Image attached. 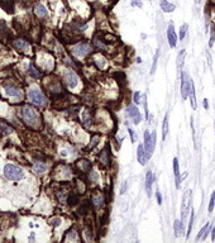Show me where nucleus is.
Segmentation results:
<instances>
[{
  "label": "nucleus",
  "instance_id": "obj_26",
  "mask_svg": "<svg viewBox=\"0 0 215 243\" xmlns=\"http://www.w3.org/2000/svg\"><path fill=\"white\" fill-rule=\"evenodd\" d=\"M33 170H34L35 174H43V172H46L47 165H45V163H42V162H37L33 167Z\"/></svg>",
  "mask_w": 215,
  "mask_h": 243
},
{
  "label": "nucleus",
  "instance_id": "obj_11",
  "mask_svg": "<svg viewBox=\"0 0 215 243\" xmlns=\"http://www.w3.org/2000/svg\"><path fill=\"white\" fill-rule=\"evenodd\" d=\"M167 39H168V43H170V47H176V43H177V35H176V32H175V28H174V24H170L168 26V29H167Z\"/></svg>",
  "mask_w": 215,
  "mask_h": 243
},
{
  "label": "nucleus",
  "instance_id": "obj_10",
  "mask_svg": "<svg viewBox=\"0 0 215 243\" xmlns=\"http://www.w3.org/2000/svg\"><path fill=\"white\" fill-rule=\"evenodd\" d=\"M174 175H175V186L179 190L181 187V174H180V166H179V160L174 158Z\"/></svg>",
  "mask_w": 215,
  "mask_h": 243
},
{
  "label": "nucleus",
  "instance_id": "obj_12",
  "mask_svg": "<svg viewBox=\"0 0 215 243\" xmlns=\"http://www.w3.org/2000/svg\"><path fill=\"white\" fill-rule=\"evenodd\" d=\"M4 90H5V93H7V95H9V96H14V98L19 99V100L23 98L22 91H20L19 89L14 88V86H10V85H5V86H4Z\"/></svg>",
  "mask_w": 215,
  "mask_h": 243
},
{
  "label": "nucleus",
  "instance_id": "obj_4",
  "mask_svg": "<svg viewBox=\"0 0 215 243\" xmlns=\"http://www.w3.org/2000/svg\"><path fill=\"white\" fill-rule=\"evenodd\" d=\"M4 175L5 177L11 180V181H19L24 177V172L22 171V168L17 167L14 165H7L4 167Z\"/></svg>",
  "mask_w": 215,
  "mask_h": 243
},
{
  "label": "nucleus",
  "instance_id": "obj_8",
  "mask_svg": "<svg viewBox=\"0 0 215 243\" xmlns=\"http://www.w3.org/2000/svg\"><path fill=\"white\" fill-rule=\"evenodd\" d=\"M127 113H128V117L132 118L134 124H139L140 122H142V119H143L142 115H140V113H139V110H138V108L136 105H133V104H131L128 106Z\"/></svg>",
  "mask_w": 215,
  "mask_h": 243
},
{
  "label": "nucleus",
  "instance_id": "obj_43",
  "mask_svg": "<svg viewBox=\"0 0 215 243\" xmlns=\"http://www.w3.org/2000/svg\"><path fill=\"white\" fill-rule=\"evenodd\" d=\"M127 186H128V182H123L121 189H120V194H124V192H125V190H127Z\"/></svg>",
  "mask_w": 215,
  "mask_h": 243
},
{
  "label": "nucleus",
  "instance_id": "obj_24",
  "mask_svg": "<svg viewBox=\"0 0 215 243\" xmlns=\"http://www.w3.org/2000/svg\"><path fill=\"white\" fill-rule=\"evenodd\" d=\"M94 45L97 47V50H100V51H105V52H108L109 51V46L108 45H104L103 43V41L100 39V38H94Z\"/></svg>",
  "mask_w": 215,
  "mask_h": 243
},
{
  "label": "nucleus",
  "instance_id": "obj_29",
  "mask_svg": "<svg viewBox=\"0 0 215 243\" xmlns=\"http://www.w3.org/2000/svg\"><path fill=\"white\" fill-rule=\"evenodd\" d=\"M84 124H85V127H90V124H91V114H90V112L89 110H85L84 112Z\"/></svg>",
  "mask_w": 215,
  "mask_h": 243
},
{
  "label": "nucleus",
  "instance_id": "obj_35",
  "mask_svg": "<svg viewBox=\"0 0 215 243\" xmlns=\"http://www.w3.org/2000/svg\"><path fill=\"white\" fill-rule=\"evenodd\" d=\"M209 226H210V223H209V222H207V223L205 224V226H204V227H202V228L200 229V232L198 233V235H196V241H199V239H201V235H202V234H204V232H205V229H206V228H207Z\"/></svg>",
  "mask_w": 215,
  "mask_h": 243
},
{
  "label": "nucleus",
  "instance_id": "obj_45",
  "mask_svg": "<svg viewBox=\"0 0 215 243\" xmlns=\"http://www.w3.org/2000/svg\"><path fill=\"white\" fill-rule=\"evenodd\" d=\"M53 226H60V224H61V219H60V218H57V219H54L53 220Z\"/></svg>",
  "mask_w": 215,
  "mask_h": 243
},
{
  "label": "nucleus",
  "instance_id": "obj_7",
  "mask_svg": "<svg viewBox=\"0 0 215 243\" xmlns=\"http://www.w3.org/2000/svg\"><path fill=\"white\" fill-rule=\"evenodd\" d=\"M191 77L189 76V74L186 72H181V96L183 100L187 99L189 96V91H190V85H191Z\"/></svg>",
  "mask_w": 215,
  "mask_h": 243
},
{
  "label": "nucleus",
  "instance_id": "obj_30",
  "mask_svg": "<svg viewBox=\"0 0 215 243\" xmlns=\"http://www.w3.org/2000/svg\"><path fill=\"white\" fill-rule=\"evenodd\" d=\"M158 56H159V50H157L155 57H153V63H152V67H151V75H153L156 72V67H157V61H158Z\"/></svg>",
  "mask_w": 215,
  "mask_h": 243
},
{
  "label": "nucleus",
  "instance_id": "obj_48",
  "mask_svg": "<svg viewBox=\"0 0 215 243\" xmlns=\"http://www.w3.org/2000/svg\"><path fill=\"white\" fill-rule=\"evenodd\" d=\"M200 3V0H195V4H199Z\"/></svg>",
  "mask_w": 215,
  "mask_h": 243
},
{
  "label": "nucleus",
  "instance_id": "obj_47",
  "mask_svg": "<svg viewBox=\"0 0 215 243\" xmlns=\"http://www.w3.org/2000/svg\"><path fill=\"white\" fill-rule=\"evenodd\" d=\"M204 109H209V103H207V99H204Z\"/></svg>",
  "mask_w": 215,
  "mask_h": 243
},
{
  "label": "nucleus",
  "instance_id": "obj_6",
  "mask_svg": "<svg viewBox=\"0 0 215 243\" xmlns=\"http://www.w3.org/2000/svg\"><path fill=\"white\" fill-rule=\"evenodd\" d=\"M91 52H93V48H91V46L89 43H78L77 46L72 48V53L78 58H84L88 54H90Z\"/></svg>",
  "mask_w": 215,
  "mask_h": 243
},
{
  "label": "nucleus",
  "instance_id": "obj_38",
  "mask_svg": "<svg viewBox=\"0 0 215 243\" xmlns=\"http://www.w3.org/2000/svg\"><path fill=\"white\" fill-rule=\"evenodd\" d=\"M128 132H129V134H131V141L134 143L136 142V134H134V131L131 128V127H128Z\"/></svg>",
  "mask_w": 215,
  "mask_h": 243
},
{
  "label": "nucleus",
  "instance_id": "obj_17",
  "mask_svg": "<svg viewBox=\"0 0 215 243\" xmlns=\"http://www.w3.org/2000/svg\"><path fill=\"white\" fill-rule=\"evenodd\" d=\"M189 98H190V104H191V108L195 109L198 108V104H196V95H195V85L191 81V85H190V91H189Z\"/></svg>",
  "mask_w": 215,
  "mask_h": 243
},
{
  "label": "nucleus",
  "instance_id": "obj_33",
  "mask_svg": "<svg viewBox=\"0 0 215 243\" xmlns=\"http://www.w3.org/2000/svg\"><path fill=\"white\" fill-rule=\"evenodd\" d=\"M191 131H192V139H194V146H195V149H198V143H196V132H195V125H194V118L191 117Z\"/></svg>",
  "mask_w": 215,
  "mask_h": 243
},
{
  "label": "nucleus",
  "instance_id": "obj_22",
  "mask_svg": "<svg viewBox=\"0 0 215 243\" xmlns=\"http://www.w3.org/2000/svg\"><path fill=\"white\" fill-rule=\"evenodd\" d=\"M185 57H186V51L185 50H181L177 54V69L179 71L182 70L183 67V63H185Z\"/></svg>",
  "mask_w": 215,
  "mask_h": 243
},
{
  "label": "nucleus",
  "instance_id": "obj_46",
  "mask_svg": "<svg viewBox=\"0 0 215 243\" xmlns=\"http://www.w3.org/2000/svg\"><path fill=\"white\" fill-rule=\"evenodd\" d=\"M210 233H211V239L214 241L215 239V227H213V229L210 230Z\"/></svg>",
  "mask_w": 215,
  "mask_h": 243
},
{
  "label": "nucleus",
  "instance_id": "obj_9",
  "mask_svg": "<svg viewBox=\"0 0 215 243\" xmlns=\"http://www.w3.org/2000/svg\"><path fill=\"white\" fill-rule=\"evenodd\" d=\"M65 82H66V85H67V86H69L70 89H73V88L77 86V84H78V77H77V75H76L73 71L67 70V71L65 72Z\"/></svg>",
  "mask_w": 215,
  "mask_h": 243
},
{
  "label": "nucleus",
  "instance_id": "obj_25",
  "mask_svg": "<svg viewBox=\"0 0 215 243\" xmlns=\"http://www.w3.org/2000/svg\"><path fill=\"white\" fill-rule=\"evenodd\" d=\"M28 74L32 76V77H34V78H39V77H42V74L38 71V70H35L34 69V65L33 63H30L29 65V69H28Z\"/></svg>",
  "mask_w": 215,
  "mask_h": 243
},
{
  "label": "nucleus",
  "instance_id": "obj_36",
  "mask_svg": "<svg viewBox=\"0 0 215 243\" xmlns=\"http://www.w3.org/2000/svg\"><path fill=\"white\" fill-rule=\"evenodd\" d=\"M97 143H99V136H94V137H93V139H91V143H90V146L88 147V149L94 148V146H96Z\"/></svg>",
  "mask_w": 215,
  "mask_h": 243
},
{
  "label": "nucleus",
  "instance_id": "obj_19",
  "mask_svg": "<svg viewBox=\"0 0 215 243\" xmlns=\"http://www.w3.org/2000/svg\"><path fill=\"white\" fill-rule=\"evenodd\" d=\"M14 47L17 48V50H19L20 52H27V51H29V45H28V42L24 41V39H17V41L14 42Z\"/></svg>",
  "mask_w": 215,
  "mask_h": 243
},
{
  "label": "nucleus",
  "instance_id": "obj_39",
  "mask_svg": "<svg viewBox=\"0 0 215 243\" xmlns=\"http://www.w3.org/2000/svg\"><path fill=\"white\" fill-rule=\"evenodd\" d=\"M133 99H134V103H136V104H138V105H139V103H140V94L138 93V91H137V93H134V96H133Z\"/></svg>",
  "mask_w": 215,
  "mask_h": 243
},
{
  "label": "nucleus",
  "instance_id": "obj_28",
  "mask_svg": "<svg viewBox=\"0 0 215 243\" xmlns=\"http://www.w3.org/2000/svg\"><path fill=\"white\" fill-rule=\"evenodd\" d=\"M78 165L81 166V170H82L84 172L90 171V168H91V163H90V161H88V160H81V161H78Z\"/></svg>",
  "mask_w": 215,
  "mask_h": 243
},
{
  "label": "nucleus",
  "instance_id": "obj_3",
  "mask_svg": "<svg viewBox=\"0 0 215 243\" xmlns=\"http://www.w3.org/2000/svg\"><path fill=\"white\" fill-rule=\"evenodd\" d=\"M191 201H192V191L186 190L182 196V205H181V220L185 223L187 218V213L191 210Z\"/></svg>",
  "mask_w": 215,
  "mask_h": 243
},
{
  "label": "nucleus",
  "instance_id": "obj_23",
  "mask_svg": "<svg viewBox=\"0 0 215 243\" xmlns=\"http://www.w3.org/2000/svg\"><path fill=\"white\" fill-rule=\"evenodd\" d=\"M170 131V125H168V114L164 115V119H163V125H162V139L164 141L166 137H167V133Z\"/></svg>",
  "mask_w": 215,
  "mask_h": 243
},
{
  "label": "nucleus",
  "instance_id": "obj_14",
  "mask_svg": "<svg viewBox=\"0 0 215 243\" xmlns=\"http://www.w3.org/2000/svg\"><path fill=\"white\" fill-rule=\"evenodd\" d=\"M91 201H93V205L95 206V208L100 209L101 206L104 205V203H105V199H104V196L101 195L100 192H95L93 198H91Z\"/></svg>",
  "mask_w": 215,
  "mask_h": 243
},
{
  "label": "nucleus",
  "instance_id": "obj_31",
  "mask_svg": "<svg viewBox=\"0 0 215 243\" xmlns=\"http://www.w3.org/2000/svg\"><path fill=\"white\" fill-rule=\"evenodd\" d=\"M187 29H189V26L187 24H182L181 28H180V34H179V39L182 41L183 38H185V35L187 33Z\"/></svg>",
  "mask_w": 215,
  "mask_h": 243
},
{
  "label": "nucleus",
  "instance_id": "obj_18",
  "mask_svg": "<svg viewBox=\"0 0 215 243\" xmlns=\"http://www.w3.org/2000/svg\"><path fill=\"white\" fill-rule=\"evenodd\" d=\"M159 5H161V9L164 11V13H172V11L176 9V5L167 2V0H161V2H159Z\"/></svg>",
  "mask_w": 215,
  "mask_h": 243
},
{
  "label": "nucleus",
  "instance_id": "obj_20",
  "mask_svg": "<svg viewBox=\"0 0 215 243\" xmlns=\"http://www.w3.org/2000/svg\"><path fill=\"white\" fill-rule=\"evenodd\" d=\"M34 13H35L37 17H39V18H46V17L48 15V11H47L46 7H45L43 4H41V3L35 5V10H34Z\"/></svg>",
  "mask_w": 215,
  "mask_h": 243
},
{
  "label": "nucleus",
  "instance_id": "obj_34",
  "mask_svg": "<svg viewBox=\"0 0 215 243\" xmlns=\"http://www.w3.org/2000/svg\"><path fill=\"white\" fill-rule=\"evenodd\" d=\"M0 132H3V133H11V132H13V128L9 127V125H7L5 123H0Z\"/></svg>",
  "mask_w": 215,
  "mask_h": 243
},
{
  "label": "nucleus",
  "instance_id": "obj_13",
  "mask_svg": "<svg viewBox=\"0 0 215 243\" xmlns=\"http://www.w3.org/2000/svg\"><path fill=\"white\" fill-rule=\"evenodd\" d=\"M153 180H155V177H153V174L152 171H147L146 174V191H147V195H148V198H151L152 195V184H153Z\"/></svg>",
  "mask_w": 215,
  "mask_h": 243
},
{
  "label": "nucleus",
  "instance_id": "obj_37",
  "mask_svg": "<svg viewBox=\"0 0 215 243\" xmlns=\"http://www.w3.org/2000/svg\"><path fill=\"white\" fill-rule=\"evenodd\" d=\"M156 199H157L158 205H161V204H162V195H161V191H159L158 189H157V191H156Z\"/></svg>",
  "mask_w": 215,
  "mask_h": 243
},
{
  "label": "nucleus",
  "instance_id": "obj_5",
  "mask_svg": "<svg viewBox=\"0 0 215 243\" xmlns=\"http://www.w3.org/2000/svg\"><path fill=\"white\" fill-rule=\"evenodd\" d=\"M28 98H29V100L32 101L33 104H35L37 106H45V105L47 104L46 96L43 95L42 91H39L38 89H32V90H29Z\"/></svg>",
  "mask_w": 215,
  "mask_h": 243
},
{
  "label": "nucleus",
  "instance_id": "obj_40",
  "mask_svg": "<svg viewBox=\"0 0 215 243\" xmlns=\"http://www.w3.org/2000/svg\"><path fill=\"white\" fill-rule=\"evenodd\" d=\"M132 7H139V8H142V0H132Z\"/></svg>",
  "mask_w": 215,
  "mask_h": 243
},
{
  "label": "nucleus",
  "instance_id": "obj_2",
  "mask_svg": "<svg viewBox=\"0 0 215 243\" xmlns=\"http://www.w3.org/2000/svg\"><path fill=\"white\" fill-rule=\"evenodd\" d=\"M156 132H152L149 133L148 131L144 132V149H146V156H147V160H149L152 155H153V151H155L156 147Z\"/></svg>",
  "mask_w": 215,
  "mask_h": 243
},
{
  "label": "nucleus",
  "instance_id": "obj_32",
  "mask_svg": "<svg viewBox=\"0 0 215 243\" xmlns=\"http://www.w3.org/2000/svg\"><path fill=\"white\" fill-rule=\"evenodd\" d=\"M214 206H215V191L211 194V196H210V201H209L207 211H209V213H213V210H214Z\"/></svg>",
  "mask_w": 215,
  "mask_h": 243
},
{
  "label": "nucleus",
  "instance_id": "obj_1",
  "mask_svg": "<svg viewBox=\"0 0 215 243\" xmlns=\"http://www.w3.org/2000/svg\"><path fill=\"white\" fill-rule=\"evenodd\" d=\"M20 112H22V118L24 122H26V124H28L29 127H33V128H37V127L39 125L41 117L33 106L24 105Z\"/></svg>",
  "mask_w": 215,
  "mask_h": 243
},
{
  "label": "nucleus",
  "instance_id": "obj_44",
  "mask_svg": "<svg viewBox=\"0 0 215 243\" xmlns=\"http://www.w3.org/2000/svg\"><path fill=\"white\" fill-rule=\"evenodd\" d=\"M214 41H215V35L214 34H211V37H210V41H209V47H213V45H214Z\"/></svg>",
  "mask_w": 215,
  "mask_h": 243
},
{
  "label": "nucleus",
  "instance_id": "obj_21",
  "mask_svg": "<svg viewBox=\"0 0 215 243\" xmlns=\"http://www.w3.org/2000/svg\"><path fill=\"white\" fill-rule=\"evenodd\" d=\"M99 161H100V165L103 167L109 166V153L106 152V149H103L99 153Z\"/></svg>",
  "mask_w": 215,
  "mask_h": 243
},
{
  "label": "nucleus",
  "instance_id": "obj_27",
  "mask_svg": "<svg viewBox=\"0 0 215 243\" xmlns=\"http://www.w3.org/2000/svg\"><path fill=\"white\" fill-rule=\"evenodd\" d=\"M194 217H195V213H194V209L191 208V210H190V222H189V228H187L186 238H189L190 233H191V229H192V226H194Z\"/></svg>",
  "mask_w": 215,
  "mask_h": 243
},
{
  "label": "nucleus",
  "instance_id": "obj_16",
  "mask_svg": "<svg viewBox=\"0 0 215 243\" xmlns=\"http://www.w3.org/2000/svg\"><path fill=\"white\" fill-rule=\"evenodd\" d=\"M174 232H175V237H180L185 232V223H182V220L176 219L174 222Z\"/></svg>",
  "mask_w": 215,
  "mask_h": 243
},
{
  "label": "nucleus",
  "instance_id": "obj_42",
  "mask_svg": "<svg viewBox=\"0 0 215 243\" xmlns=\"http://www.w3.org/2000/svg\"><path fill=\"white\" fill-rule=\"evenodd\" d=\"M206 57H207V63H209V67H210V70H213V62H211V56L210 53L206 52Z\"/></svg>",
  "mask_w": 215,
  "mask_h": 243
},
{
  "label": "nucleus",
  "instance_id": "obj_15",
  "mask_svg": "<svg viewBox=\"0 0 215 243\" xmlns=\"http://www.w3.org/2000/svg\"><path fill=\"white\" fill-rule=\"evenodd\" d=\"M137 160L140 165H146V161H147V156H146V149H144V146L143 144H139L138 148H137Z\"/></svg>",
  "mask_w": 215,
  "mask_h": 243
},
{
  "label": "nucleus",
  "instance_id": "obj_41",
  "mask_svg": "<svg viewBox=\"0 0 215 243\" xmlns=\"http://www.w3.org/2000/svg\"><path fill=\"white\" fill-rule=\"evenodd\" d=\"M210 229H211V224H210V226H209L206 229H205V232H204V234H202L201 235V239H206V237H207V234L209 233H210Z\"/></svg>",
  "mask_w": 215,
  "mask_h": 243
}]
</instances>
